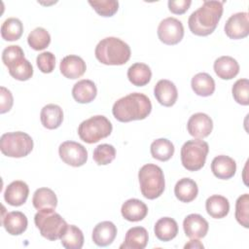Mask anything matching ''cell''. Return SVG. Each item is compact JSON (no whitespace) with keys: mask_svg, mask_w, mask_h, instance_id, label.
Masks as SVG:
<instances>
[{"mask_svg":"<svg viewBox=\"0 0 249 249\" xmlns=\"http://www.w3.org/2000/svg\"><path fill=\"white\" fill-rule=\"evenodd\" d=\"M151 111V100L147 95L140 92H132L118 99L112 108L113 116L122 123L144 120Z\"/></svg>","mask_w":249,"mask_h":249,"instance_id":"1","label":"cell"},{"mask_svg":"<svg viewBox=\"0 0 249 249\" xmlns=\"http://www.w3.org/2000/svg\"><path fill=\"white\" fill-rule=\"evenodd\" d=\"M223 3L221 1H204L203 4L191 14L188 25L193 34L197 36L210 35L217 27L223 15Z\"/></svg>","mask_w":249,"mask_h":249,"instance_id":"2","label":"cell"},{"mask_svg":"<svg viewBox=\"0 0 249 249\" xmlns=\"http://www.w3.org/2000/svg\"><path fill=\"white\" fill-rule=\"evenodd\" d=\"M94 54L97 60L105 65H123L129 60L131 51L123 40L106 37L96 45Z\"/></svg>","mask_w":249,"mask_h":249,"instance_id":"3","label":"cell"},{"mask_svg":"<svg viewBox=\"0 0 249 249\" xmlns=\"http://www.w3.org/2000/svg\"><path fill=\"white\" fill-rule=\"evenodd\" d=\"M140 191L144 197L155 199L161 196L165 182L162 169L153 163L143 165L138 172Z\"/></svg>","mask_w":249,"mask_h":249,"instance_id":"4","label":"cell"},{"mask_svg":"<svg viewBox=\"0 0 249 249\" xmlns=\"http://www.w3.org/2000/svg\"><path fill=\"white\" fill-rule=\"evenodd\" d=\"M34 223L41 235L52 241L60 238L68 226L66 221L53 208L38 210L34 216Z\"/></svg>","mask_w":249,"mask_h":249,"instance_id":"5","label":"cell"},{"mask_svg":"<svg viewBox=\"0 0 249 249\" xmlns=\"http://www.w3.org/2000/svg\"><path fill=\"white\" fill-rule=\"evenodd\" d=\"M111 122L102 115L90 117L83 121L78 127V134L81 140L88 144H93L108 137L112 132Z\"/></svg>","mask_w":249,"mask_h":249,"instance_id":"6","label":"cell"},{"mask_svg":"<svg viewBox=\"0 0 249 249\" xmlns=\"http://www.w3.org/2000/svg\"><path fill=\"white\" fill-rule=\"evenodd\" d=\"M33 140L31 136L22 131L7 132L0 138V150L3 155L10 158H23L31 153Z\"/></svg>","mask_w":249,"mask_h":249,"instance_id":"7","label":"cell"},{"mask_svg":"<svg viewBox=\"0 0 249 249\" xmlns=\"http://www.w3.org/2000/svg\"><path fill=\"white\" fill-rule=\"evenodd\" d=\"M209 151L207 142L201 139L188 140L181 148V162L189 171H197L204 166Z\"/></svg>","mask_w":249,"mask_h":249,"instance_id":"8","label":"cell"},{"mask_svg":"<svg viewBox=\"0 0 249 249\" xmlns=\"http://www.w3.org/2000/svg\"><path fill=\"white\" fill-rule=\"evenodd\" d=\"M58 154L63 162L68 165L79 167L84 165L88 160V151L80 143L65 141L59 145Z\"/></svg>","mask_w":249,"mask_h":249,"instance_id":"9","label":"cell"},{"mask_svg":"<svg viewBox=\"0 0 249 249\" xmlns=\"http://www.w3.org/2000/svg\"><path fill=\"white\" fill-rule=\"evenodd\" d=\"M158 36L165 45H176L184 37L183 23L175 18H166L159 24Z\"/></svg>","mask_w":249,"mask_h":249,"instance_id":"10","label":"cell"},{"mask_svg":"<svg viewBox=\"0 0 249 249\" xmlns=\"http://www.w3.org/2000/svg\"><path fill=\"white\" fill-rule=\"evenodd\" d=\"M226 35L233 40L243 39L249 34V16L246 12L231 15L225 24Z\"/></svg>","mask_w":249,"mask_h":249,"instance_id":"11","label":"cell"},{"mask_svg":"<svg viewBox=\"0 0 249 249\" xmlns=\"http://www.w3.org/2000/svg\"><path fill=\"white\" fill-rule=\"evenodd\" d=\"M187 129L190 135L196 139L207 137L213 129L212 119L204 113L192 115L187 123Z\"/></svg>","mask_w":249,"mask_h":249,"instance_id":"12","label":"cell"},{"mask_svg":"<svg viewBox=\"0 0 249 249\" xmlns=\"http://www.w3.org/2000/svg\"><path fill=\"white\" fill-rule=\"evenodd\" d=\"M208 222L199 214H190L183 221L185 234L189 238H202L208 231Z\"/></svg>","mask_w":249,"mask_h":249,"instance_id":"13","label":"cell"},{"mask_svg":"<svg viewBox=\"0 0 249 249\" xmlns=\"http://www.w3.org/2000/svg\"><path fill=\"white\" fill-rule=\"evenodd\" d=\"M154 94L156 99L160 104L165 107L173 106L178 97L177 88L169 80H160L155 88H154Z\"/></svg>","mask_w":249,"mask_h":249,"instance_id":"14","label":"cell"},{"mask_svg":"<svg viewBox=\"0 0 249 249\" xmlns=\"http://www.w3.org/2000/svg\"><path fill=\"white\" fill-rule=\"evenodd\" d=\"M29 195V188L23 181L17 180L9 184L4 192L5 201L12 206H20L25 203Z\"/></svg>","mask_w":249,"mask_h":249,"instance_id":"15","label":"cell"},{"mask_svg":"<svg viewBox=\"0 0 249 249\" xmlns=\"http://www.w3.org/2000/svg\"><path fill=\"white\" fill-rule=\"evenodd\" d=\"M59 69L65 78L74 80L82 77L85 74L87 65L82 57L75 54H70L61 59Z\"/></svg>","mask_w":249,"mask_h":249,"instance_id":"16","label":"cell"},{"mask_svg":"<svg viewBox=\"0 0 249 249\" xmlns=\"http://www.w3.org/2000/svg\"><path fill=\"white\" fill-rule=\"evenodd\" d=\"M1 223L6 231L11 235H19L23 233L28 225L27 217L20 211H12L2 215Z\"/></svg>","mask_w":249,"mask_h":249,"instance_id":"17","label":"cell"},{"mask_svg":"<svg viewBox=\"0 0 249 249\" xmlns=\"http://www.w3.org/2000/svg\"><path fill=\"white\" fill-rule=\"evenodd\" d=\"M117 235V227L110 221L98 223L92 231V241L100 247L110 245Z\"/></svg>","mask_w":249,"mask_h":249,"instance_id":"18","label":"cell"},{"mask_svg":"<svg viewBox=\"0 0 249 249\" xmlns=\"http://www.w3.org/2000/svg\"><path fill=\"white\" fill-rule=\"evenodd\" d=\"M211 171L217 178L228 180L235 174L236 163L231 157L220 155L213 159L211 162Z\"/></svg>","mask_w":249,"mask_h":249,"instance_id":"19","label":"cell"},{"mask_svg":"<svg viewBox=\"0 0 249 249\" xmlns=\"http://www.w3.org/2000/svg\"><path fill=\"white\" fill-rule=\"evenodd\" d=\"M121 213L122 216L129 222H139L147 216L148 207L142 200L130 198L123 203Z\"/></svg>","mask_w":249,"mask_h":249,"instance_id":"20","label":"cell"},{"mask_svg":"<svg viewBox=\"0 0 249 249\" xmlns=\"http://www.w3.org/2000/svg\"><path fill=\"white\" fill-rule=\"evenodd\" d=\"M216 75L222 80H231L239 72L238 62L231 56L223 55L214 61L213 65Z\"/></svg>","mask_w":249,"mask_h":249,"instance_id":"21","label":"cell"},{"mask_svg":"<svg viewBox=\"0 0 249 249\" xmlns=\"http://www.w3.org/2000/svg\"><path fill=\"white\" fill-rule=\"evenodd\" d=\"M97 89L90 80H81L77 82L72 89V96L78 103H89L96 97Z\"/></svg>","mask_w":249,"mask_h":249,"instance_id":"22","label":"cell"},{"mask_svg":"<svg viewBox=\"0 0 249 249\" xmlns=\"http://www.w3.org/2000/svg\"><path fill=\"white\" fill-rule=\"evenodd\" d=\"M148 231L143 227L130 228L124 237V242L120 248L124 249H144L148 244Z\"/></svg>","mask_w":249,"mask_h":249,"instance_id":"23","label":"cell"},{"mask_svg":"<svg viewBox=\"0 0 249 249\" xmlns=\"http://www.w3.org/2000/svg\"><path fill=\"white\" fill-rule=\"evenodd\" d=\"M41 123L48 129H55L60 126L63 121V111L56 104L45 105L40 113Z\"/></svg>","mask_w":249,"mask_h":249,"instance_id":"24","label":"cell"},{"mask_svg":"<svg viewBox=\"0 0 249 249\" xmlns=\"http://www.w3.org/2000/svg\"><path fill=\"white\" fill-rule=\"evenodd\" d=\"M206 212L214 219H222L229 214L230 202L228 198L220 195H213L205 201Z\"/></svg>","mask_w":249,"mask_h":249,"instance_id":"25","label":"cell"},{"mask_svg":"<svg viewBox=\"0 0 249 249\" xmlns=\"http://www.w3.org/2000/svg\"><path fill=\"white\" fill-rule=\"evenodd\" d=\"M155 235L161 241H170L176 237L178 233L177 222L170 217L159 219L154 228Z\"/></svg>","mask_w":249,"mask_h":249,"instance_id":"26","label":"cell"},{"mask_svg":"<svg viewBox=\"0 0 249 249\" xmlns=\"http://www.w3.org/2000/svg\"><path fill=\"white\" fill-rule=\"evenodd\" d=\"M198 194V188L196 183L191 178L180 179L174 187V195L182 202L193 201Z\"/></svg>","mask_w":249,"mask_h":249,"instance_id":"27","label":"cell"},{"mask_svg":"<svg viewBox=\"0 0 249 249\" xmlns=\"http://www.w3.org/2000/svg\"><path fill=\"white\" fill-rule=\"evenodd\" d=\"M191 86L194 92L199 96H210L215 90L214 79L207 73H197L191 81Z\"/></svg>","mask_w":249,"mask_h":249,"instance_id":"28","label":"cell"},{"mask_svg":"<svg viewBox=\"0 0 249 249\" xmlns=\"http://www.w3.org/2000/svg\"><path fill=\"white\" fill-rule=\"evenodd\" d=\"M127 78L129 82L136 87H143L149 84L152 78L150 67L142 62L132 64L127 70Z\"/></svg>","mask_w":249,"mask_h":249,"instance_id":"29","label":"cell"},{"mask_svg":"<svg viewBox=\"0 0 249 249\" xmlns=\"http://www.w3.org/2000/svg\"><path fill=\"white\" fill-rule=\"evenodd\" d=\"M32 203L37 210L46 208L54 209L57 205V197L53 190L49 188H39L33 194Z\"/></svg>","mask_w":249,"mask_h":249,"instance_id":"30","label":"cell"},{"mask_svg":"<svg viewBox=\"0 0 249 249\" xmlns=\"http://www.w3.org/2000/svg\"><path fill=\"white\" fill-rule=\"evenodd\" d=\"M60 241L66 249H81L84 245L83 231L74 225H68L60 237Z\"/></svg>","mask_w":249,"mask_h":249,"instance_id":"31","label":"cell"},{"mask_svg":"<svg viewBox=\"0 0 249 249\" xmlns=\"http://www.w3.org/2000/svg\"><path fill=\"white\" fill-rule=\"evenodd\" d=\"M150 150L154 159L160 161H166L170 160L174 154V145L168 139L159 138L152 142Z\"/></svg>","mask_w":249,"mask_h":249,"instance_id":"32","label":"cell"},{"mask_svg":"<svg viewBox=\"0 0 249 249\" xmlns=\"http://www.w3.org/2000/svg\"><path fill=\"white\" fill-rule=\"evenodd\" d=\"M22 32V22L17 18H9L1 25V36L5 41H17L21 37Z\"/></svg>","mask_w":249,"mask_h":249,"instance_id":"33","label":"cell"},{"mask_svg":"<svg viewBox=\"0 0 249 249\" xmlns=\"http://www.w3.org/2000/svg\"><path fill=\"white\" fill-rule=\"evenodd\" d=\"M7 68L9 70V74L18 81H27L33 75V66L25 57L13 63Z\"/></svg>","mask_w":249,"mask_h":249,"instance_id":"34","label":"cell"},{"mask_svg":"<svg viewBox=\"0 0 249 249\" xmlns=\"http://www.w3.org/2000/svg\"><path fill=\"white\" fill-rule=\"evenodd\" d=\"M27 43L31 49L35 51H42L50 45L51 35L45 28L36 27L29 33Z\"/></svg>","mask_w":249,"mask_h":249,"instance_id":"35","label":"cell"},{"mask_svg":"<svg viewBox=\"0 0 249 249\" xmlns=\"http://www.w3.org/2000/svg\"><path fill=\"white\" fill-rule=\"evenodd\" d=\"M116 157V150L110 144H100L94 151L92 158L98 165H106L114 160Z\"/></svg>","mask_w":249,"mask_h":249,"instance_id":"36","label":"cell"},{"mask_svg":"<svg viewBox=\"0 0 249 249\" xmlns=\"http://www.w3.org/2000/svg\"><path fill=\"white\" fill-rule=\"evenodd\" d=\"M235 219L244 228L249 227V195L240 196L235 202Z\"/></svg>","mask_w":249,"mask_h":249,"instance_id":"37","label":"cell"},{"mask_svg":"<svg viewBox=\"0 0 249 249\" xmlns=\"http://www.w3.org/2000/svg\"><path fill=\"white\" fill-rule=\"evenodd\" d=\"M233 99L241 105L249 104V81L248 79L237 80L231 89Z\"/></svg>","mask_w":249,"mask_h":249,"instance_id":"38","label":"cell"},{"mask_svg":"<svg viewBox=\"0 0 249 249\" xmlns=\"http://www.w3.org/2000/svg\"><path fill=\"white\" fill-rule=\"evenodd\" d=\"M89 4L93 10L101 17H112L119 9V2L116 0H99V1H89Z\"/></svg>","mask_w":249,"mask_h":249,"instance_id":"39","label":"cell"},{"mask_svg":"<svg viewBox=\"0 0 249 249\" xmlns=\"http://www.w3.org/2000/svg\"><path fill=\"white\" fill-rule=\"evenodd\" d=\"M24 57V53L18 45H11L4 49L2 53V61L5 66L9 67L13 63Z\"/></svg>","mask_w":249,"mask_h":249,"instance_id":"40","label":"cell"},{"mask_svg":"<svg viewBox=\"0 0 249 249\" xmlns=\"http://www.w3.org/2000/svg\"><path fill=\"white\" fill-rule=\"evenodd\" d=\"M36 63L39 70L43 73H52L55 67V57L51 52H44L38 54L36 58Z\"/></svg>","mask_w":249,"mask_h":249,"instance_id":"41","label":"cell"},{"mask_svg":"<svg viewBox=\"0 0 249 249\" xmlns=\"http://www.w3.org/2000/svg\"><path fill=\"white\" fill-rule=\"evenodd\" d=\"M0 96H1V102H0V113L4 114L6 112H9L13 106L14 99L12 92L6 89L5 87L0 88Z\"/></svg>","mask_w":249,"mask_h":249,"instance_id":"42","label":"cell"},{"mask_svg":"<svg viewBox=\"0 0 249 249\" xmlns=\"http://www.w3.org/2000/svg\"><path fill=\"white\" fill-rule=\"evenodd\" d=\"M191 4V0H169L168 9L172 14L182 15L188 11Z\"/></svg>","mask_w":249,"mask_h":249,"instance_id":"43","label":"cell"},{"mask_svg":"<svg viewBox=\"0 0 249 249\" xmlns=\"http://www.w3.org/2000/svg\"><path fill=\"white\" fill-rule=\"evenodd\" d=\"M185 248H203V244L200 243L199 240L196 239V238H193L192 240H190L185 246Z\"/></svg>","mask_w":249,"mask_h":249,"instance_id":"44","label":"cell"}]
</instances>
